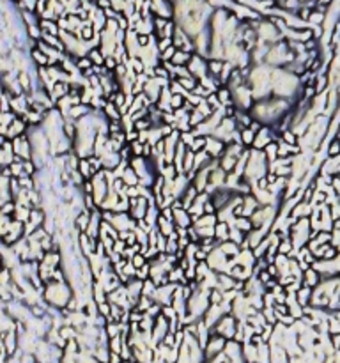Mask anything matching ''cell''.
<instances>
[{
    "label": "cell",
    "mask_w": 340,
    "mask_h": 363,
    "mask_svg": "<svg viewBox=\"0 0 340 363\" xmlns=\"http://www.w3.org/2000/svg\"><path fill=\"white\" fill-rule=\"evenodd\" d=\"M239 142L243 143V145H252L253 143V140H255V133L252 131V129H248V128H245V129H241V133H239Z\"/></svg>",
    "instance_id": "obj_6"
},
{
    "label": "cell",
    "mask_w": 340,
    "mask_h": 363,
    "mask_svg": "<svg viewBox=\"0 0 340 363\" xmlns=\"http://www.w3.org/2000/svg\"><path fill=\"white\" fill-rule=\"evenodd\" d=\"M18 83L22 85L23 90H30V80L27 78L25 73H20V76H18Z\"/></svg>",
    "instance_id": "obj_17"
},
{
    "label": "cell",
    "mask_w": 340,
    "mask_h": 363,
    "mask_svg": "<svg viewBox=\"0 0 340 363\" xmlns=\"http://www.w3.org/2000/svg\"><path fill=\"white\" fill-rule=\"evenodd\" d=\"M331 186L335 188V191L340 193V177H333V181H331Z\"/></svg>",
    "instance_id": "obj_21"
},
{
    "label": "cell",
    "mask_w": 340,
    "mask_h": 363,
    "mask_svg": "<svg viewBox=\"0 0 340 363\" xmlns=\"http://www.w3.org/2000/svg\"><path fill=\"white\" fill-rule=\"evenodd\" d=\"M209 301L213 303V307L220 305V303L223 301V296H221V292H220L218 289H213V291L209 292Z\"/></svg>",
    "instance_id": "obj_14"
},
{
    "label": "cell",
    "mask_w": 340,
    "mask_h": 363,
    "mask_svg": "<svg viewBox=\"0 0 340 363\" xmlns=\"http://www.w3.org/2000/svg\"><path fill=\"white\" fill-rule=\"evenodd\" d=\"M138 44H140V46H147L149 44V36H138Z\"/></svg>",
    "instance_id": "obj_23"
},
{
    "label": "cell",
    "mask_w": 340,
    "mask_h": 363,
    "mask_svg": "<svg viewBox=\"0 0 340 363\" xmlns=\"http://www.w3.org/2000/svg\"><path fill=\"white\" fill-rule=\"evenodd\" d=\"M338 142H340V138H338Z\"/></svg>",
    "instance_id": "obj_26"
},
{
    "label": "cell",
    "mask_w": 340,
    "mask_h": 363,
    "mask_svg": "<svg viewBox=\"0 0 340 363\" xmlns=\"http://www.w3.org/2000/svg\"><path fill=\"white\" fill-rule=\"evenodd\" d=\"M32 57H34V60L37 62L39 66H46V64L50 62L48 55H46V53H41L39 50H32Z\"/></svg>",
    "instance_id": "obj_11"
},
{
    "label": "cell",
    "mask_w": 340,
    "mask_h": 363,
    "mask_svg": "<svg viewBox=\"0 0 340 363\" xmlns=\"http://www.w3.org/2000/svg\"><path fill=\"white\" fill-rule=\"evenodd\" d=\"M87 57H89V59H90V62H92L94 66H103L104 59H103V55H101V51H99L98 48L90 50V53H89Z\"/></svg>",
    "instance_id": "obj_9"
},
{
    "label": "cell",
    "mask_w": 340,
    "mask_h": 363,
    "mask_svg": "<svg viewBox=\"0 0 340 363\" xmlns=\"http://www.w3.org/2000/svg\"><path fill=\"white\" fill-rule=\"evenodd\" d=\"M310 294H312V289H308V287H305V285L299 287V289H298V296H299L298 298V301L301 303V305H305V303L308 301V296H310Z\"/></svg>",
    "instance_id": "obj_13"
},
{
    "label": "cell",
    "mask_w": 340,
    "mask_h": 363,
    "mask_svg": "<svg viewBox=\"0 0 340 363\" xmlns=\"http://www.w3.org/2000/svg\"><path fill=\"white\" fill-rule=\"evenodd\" d=\"M268 184H269V182L266 181V177H262V179H259L257 188H259V190H266V188H268Z\"/></svg>",
    "instance_id": "obj_22"
},
{
    "label": "cell",
    "mask_w": 340,
    "mask_h": 363,
    "mask_svg": "<svg viewBox=\"0 0 340 363\" xmlns=\"http://www.w3.org/2000/svg\"><path fill=\"white\" fill-rule=\"evenodd\" d=\"M236 230H239L241 234H250L253 230V221L250 218H237L236 220Z\"/></svg>",
    "instance_id": "obj_4"
},
{
    "label": "cell",
    "mask_w": 340,
    "mask_h": 363,
    "mask_svg": "<svg viewBox=\"0 0 340 363\" xmlns=\"http://www.w3.org/2000/svg\"><path fill=\"white\" fill-rule=\"evenodd\" d=\"M143 64L142 62H138V60H133V71L137 73V75H140V73H143Z\"/></svg>",
    "instance_id": "obj_19"
},
{
    "label": "cell",
    "mask_w": 340,
    "mask_h": 363,
    "mask_svg": "<svg viewBox=\"0 0 340 363\" xmlns=\"http://www.w3.org/2000/svg\"><path fill=\"white\" fill-rule=\"evenodd\" d=\"M99 6H101V7H104V9H108L110 2H108V0H101V2H99Z\"/></svg>",
    "instance_id": "obj_24"
},
{
    "label": "cell",
    "mask_w": 340,
    "mask_h": 363,
    "mask_svg": "<svg viewBox=\"0 0 340 363\" xmlns=\"http://www.w3.org/2000/svg\"><path fill=\"white\" fill-rule=\"evenodd\" d=\"M87 112H89V106L87 105H75V106H71L69 108V114H71V117L73 119H80V117H83V115H87Z\"/></svg>",
    "instance_id": "obj_7"
},
{
    "label": "cell",
    "mask_w": 340,
    "mask_h": 363,
    "mask_svg": "<svg viewBox=\"0 0 340 363\" xmlns=\"http://www.w3.org/2000/svg\"><path fill=\"white\" fill-rule=\"evenodd\" d=\"M216 98H218V101L221 103V105H225V106H231L232 105V90H231V89L220 87L218 90H216Z\"/></svg>",
    "instance_id": "obj_3"
},
{
    "label": "cell",
    "mask_w": 340,
    "mask_h": 363,
    "mask_svg": "<svg viewBox=\"0 0 340 363\" xmlns=\"http://www.w3.org/2000/svg\"><path fill=\"white\" fill-rule=\"evenodd\" d=\"M78 174L83 179H89V177L92 176V168H90V163H89L87 158H80L78 160Z\"/></svg>",
    "instance_id": "obj_5"
},
{
    "label": "cell",
    "mask_w": 340,
    "mask_h": 363,
    "mask_svg": "<svg viewBox=\"0 0 340 363\" xmlns=\"http://www.w3.org/2000/svg\"><path fill=\"white\" fill-rule=\"evenodd\" d=\"M76 66L82 69V71H87V69H92V62H90V59L89 57H82V59H78L76 60Z\"/></svg>",
    "instance_id": "obj_15"
},
{
    "label": "cell",
    "mask_w": 340,
    "mask_h": 363,
    "mask_svg": "<svg viewBox=\"0 0 340 363\" xmlns=\"http://www.w3.org/2000/svg\"><path fill=\"white\" fill-rule=\"evenodd\" d=\"M207 69H209V75L220 76V73H221V69H223V62L221 60H209Z\"/></svg>",
    "instance_id": "obj_8"
},
{
    "label": "cell",
    "mask_w": 340,
    "mask_h": 363,
    "mask_svg": "<svg viewBox=\"0 0 340 363\" xmlns=\"http://www.w3.org/2000/svg\"><path fill=\"white\" fill-rule=\"evenodd\" d=\"M206 147H207V138L200 137V138H195V140H193L192 149H190V151H193V152L197 154V151H204Z\"/></svg>",
    "instance_id": "obj_10"
},
{
    "label": "cell",
    "mask_w": 340,
    "mask_h": 363,
    "mask_svg": "<svg viewBox=\"0 0 340 363\" xmlns=\"http://www.w3.org/2000/svg\"><path fill=\"white\" fill-rule=\"evenodd\" d=\"M129 264H131L135 269H140L143 264H147V260H145V257H143L142 253H135V255L131 257V262H129Z\"/></svg>",
    "instance_id": "obj_12"
},
{
    "label": "cell",
    "mask_w": 340,
    "mask_h": 363,
    "mask_svg": "<svg viewBox=\"0 0 340 363\" xmlns=\"http://www.w3.org/2000/svg\"><path fill=\"white\" fill-rule=\"evenodd\" d=\"M89 223H90V211L83 209L82 213L76 216V220H75V225H76V229L80 230V234H83V232H87Z\"/></svg>",
    "instance_id": "obj_1"
},
{
    "label": "cell",
    "mask_w": 340,
    "mask_h": 363,
    "mask_svg": "<svg viewBox=\"0 0 340 363\" xmlns=\"http://www.w3.org/2000/svg\"><path fill=\"white\" fill-rule=\"evenodd\" d=\"M0 262H2V255H0Z\"/></svg>",
    "instance_id": "obj_25"
},
{
    "label": "cell",
    "mask_w": 340,
    "mask_h": 363,
    "mask_svg": "<svg viewBox=\"0 0 340 363\" xmlns=\"http://www.w3.org/2000/svg\"><path fill=\"white\" fill-rule=\"evenodd\" d=\"M82 36H83V39H90V37H92V28H90V25H87V27L82 30Z\"/></svg>",
    "instance_id": "obj_20"
},
{
    "label": "cell",
    "mask_w": 340,
    "mask_h": 363,
    "mask_svg": "<svg viewBox=\"0 0 340 363\" xmlns=\"http://www.w3.org/2000/svg\"><path fill=\"white\" fill-rule=\"evenodd\" d=\"M284 140H285L287 145H296L298 140H296V135L292 131H284Z\"/></svg>",
    "instance_id": "obj_18"
},
{
    "label": "cell",
    "mask_w": 340,
    "mask_h": 363,
    "mask_svg": "<svg viewBox=\"0 0 340 363\" xmlns=\"http://www.w3.org/2000/svg\"><path fill=\"white\" fill-rule=\"evenodd\" d=\"M319 283V273L313 268H307L305 269V287L308 289H313V287H317Z\"/></svg>",
    "instance_id": "obj_2"
},
{
    "label": "cell",
    "mask_w": 340,
    "mask_h": 363,
    "mask_svg": "<svg viewBox=\"0 0 340 363\" xmlns=\"http://www.w3.org/2000/svg\"><path fill=\"white\" fill-rule=\"evenodd\" d=\"M340 154V142L338 140H333L331 142V145H329V149H328V156L329 158H335V156H338Z\"/></svg>",
    "instance_id": "obj_16"
}]
</instances>
